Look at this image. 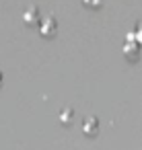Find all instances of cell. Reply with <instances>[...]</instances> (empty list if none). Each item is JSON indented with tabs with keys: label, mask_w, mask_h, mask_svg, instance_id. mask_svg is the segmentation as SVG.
<instances>
[{
	"label": "cell",
	"mask_w": 142,
	"mask_h": 150,
	"mask_svg": "<svg viewBox=\"0 0 142 150\" xmlns=\"http://www.w3.org/2000/svg\"><path fill=\"white\" fill-rule=\"evenodd\" d=\"M82 132L87 136H97V132H99V119L95 115H89L84 119V123H82Z\"/></svg>",
	"instance_id": "6da1fadb"
},
{
	"label": "cell",
	"mask_w": 142,
	"mask_h": 150,
	"mask_svg": "<svg viewBox=\"0 0 142 150\" xmlns=\"http://www.w3.org/2000/svg\"><path fill=\"white\" fill-rule=\"evenodd\" d=\"M56 29H58V27H56V21H54V19H45L43 25H41V33H43L45 37H52V35L56 33Z\"/></svg>",
	"instance_id": "7a4b0ae2"
},
{
	"label": "cell",
	"mask_w": 142,
	"mask_h": 150,
	"mask_svg": "<svg viewBox=\"0 0 142 150\" xmlns=\"http://www.w3.org/2000/svg\"><path fill=\"white\" fill-rule=\"evenodd\" d=\"M72 117H74V109H72V107H66V109L60 111V121H62L64 125H70V123H72Z\"/></svg>",
	"instance_id": "3957f363"
},
{
	"label": "cell",
	"mask_w": 142,
	"mask_h": 150,
	"mask_svg": "<svg viewBox=\"0 0 142 150\" xmlns=\"http://www.w3.org/2000/svg\"><path fill=\"white\" fill-rule=\"evenodd\" d=\"M124 52H126V56H128L130 60H136V58H138V47H136L134 43H126Z\"/></svg>",
	"instance_id": "277c9868"
},
{
	"label": "cell",
	"mask_w": 142,
	"mask_h": 150,
	"mask_svg": "<svg viewBox=\"0 0 142 150\" xmlns=\"http://www.w3.org/2000/svg\"><path fill=\"white\" fill-rule=\"evenodd\" d=\"M25 19H27V21H29V23H33V21H35V19H37V13H35V8H33V11H29V13H27V15H25Z\"/></svg>",
	"instance_id": "5b68a950"
},
{
	"label": "cell",
	"mask_w": 142,
	"mask_h": 150,
	"mask_svg": "<svg viewBox=\"0 0 142 150\" xmlns=\"http://www.w3.org/2000/svg\"><path fill=\"white\" fill-rule=\"evenodd\" d=\"M0 86H2V72H0Z\"/></svg>",
	"instance_id": "8992f818"
}]
</instances>
